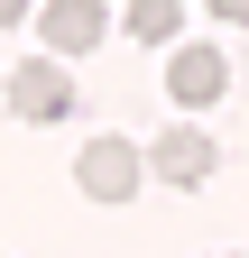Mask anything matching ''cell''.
I'll return each mask as SVG.
<instances>
[{"label":"cell","instance_id":"obj_1","mask_svg":"<svg viewBox=\"0 0 249 258\" xmlns=\"http://www.w3.org/2000/svg\"><path fill=\"white\" fill-rule=\"evenodd\" d=\"M10 111H19L28 129L65 120V111H74V83H65V55H28V64H10Z\"/></svg>","mask_w":249,"mask_h":258},{"label":"cell","instance_id":"obj_2","mask_svg":"<svg viewBox=\"0 0 249 258\" xmlns=\"http://www.w3.org/2000/svg\"><path fill=\"white\" fill-rule=\"evenodd\" d=\"M74 184L92 194V203H130V194L148 184V157H139L130 139H92V148L74 157Z\"/></svg>","mask_w":249,"mask_h":258},{"label":"cell","instance_id":"obj_3","mask_svg":"<svg viewBox=\"0 0 249 258\" xmlns=\"http://www.w3.org/2000/svg\"><path fill=\"white\" fill-rule=\"evenodd\" d=\"M28 19H37L46 55H92V46L111 37V10H102V0H37Z\"/></svg>","mask_w":249,"mask_h":258},{"label":"cell","instance_id":"obj_4","mask_svg":"<svg viewBox=\"0 0 249 258\" xmlns=\"http://www.w3.org/2000/svg\"><path fill=\"white\" fill-rule=\"evenodd\" d=\"M139 157H148V175H157V184H212V166H222V148H212L194 120L166 129V139H157V148H139Z\"/></svg>","mask_w":249,"mask_h":258},{"label":"cell","instance_id":"obj_5","mask_svg":"<svg viewBox=\"0 0 249 258\" xmlns=\"http://www.w3.org/2000/svg\"><path fill=\"white\" fill-rule=\"evenodd\" d=\"M166 92L184 111H212L231 92V64H222V46H175V64H166Z\"/></svg>","mask_w":249,"mask_h":258},{"label":"cell","instance_id":"obj_6","mask_svg":"<svg viewBox=\"0 0 249 258\" xmlns=\"http://www.w3.org/2000/svg\"><path fill=\"white\" fill-rule=\"evenodd\" d=\"M120 28H130L139 46H175V37H184V0H130Z\"/></svg>","mask_w":249,"mask_h":258},{"label":"cell","instance_id":"obj_7","mask_svg":"<svg viewBox=\"0 0 249 258\" xmlns=\"http://www.w3.org/2000/svg\"><path fill=\"white\" fill-rule=\"evenodd\" d=\"M28 10H37V0H0V28H19V19H28Z\"/></svg>","mask_w":249,"mask_h":258},{"label":"cell","instance_id":"obj_8","mask_svg":"<svg viewBox=\"0 0 249 258\" xmlns=\"http://www.w3.org/2000/svg\"><path fill=\"white\" fill-rule=\"evenodd\" d=\"M212 10H222V19H249V0H212Z\"/></svg>","mask_w":249,"mask_h":258}]
</instances>
